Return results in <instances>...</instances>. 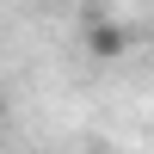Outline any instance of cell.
Instances as JSON below:
<instances>
[{
  "label": "cell",
  "mask_w": 154,
  "mask_h": 154,
  "mask_svg": "<svg viewBox=\"0 0 154 154\" xmlns=\"http://www.w3.org/2000/svg\"><path fill=\"white\" fill-rule=\"evenodd\" d=\"M86 49H93V56H123V31H117V25H93V31H86Z\"/></svg>",
  "instance_id": "cell-1"
}]
</instances>
